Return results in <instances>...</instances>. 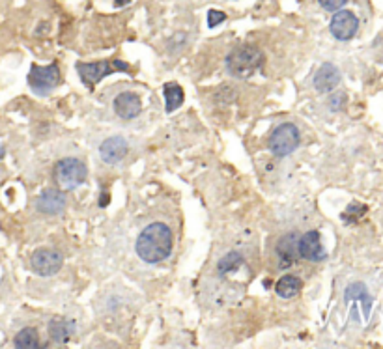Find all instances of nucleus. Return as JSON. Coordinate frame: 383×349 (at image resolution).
I'll return each instance as SVG.
<instances>
[{
	"instance_id": "obj_1",
	"label": "nucleus",
	"mask_w": 383,
	"mask_h": 349,
	"mask_svg": "<svg viewBox=\"0 0 383 349\" xmlns=\"http://www.w3.org/2000/svg\"><path fill=\"white\" fill-rule=\"evenodd\" d=\"M172 252V232L163 222H151L136 240V254L146 264H159Z\"/></svg>"
},
{
	"instance_id": "obj_2",
	"label": "nucleus",
	"mask_w": 383,
	"mask_h": 349,
	"mask_svg": "<svg viewBox=\"0 0 383 349\" xmlns=\"http://www.w3.org/2000/svg\"><path fill=\"white\" fill-rule=\"evenodd\" d=\"M264 60H266V56L257 47H237L227 56V70L236 79L245 80L262 68Z\"/></svg>"
},
{
	"instance_id": "obj_3",
	"label": "nucleus",
	"mask_w": 383,
	"mask_h": 349,
	"mask_svg": "<svg viewBox=\"0 0 383 349\" xmlns=\"http://www.w3.org/2000/svg\"><path fill=\"white\" fill-rule=\"evenodd\" d=\"M88 170L81 159L66 157L55 165V183L60 190H75L86 181Z\"/></svg>"
},
{
	"instance_id": "obj_4",
	"label": "nucleus",
	"mask_w": 383,
	"mask_h": 349,
	"mask_svg": "<svg viewBox=\"0 0 383 349\" xmlns=\"http://www.w3.org/2000/svg\"><path fill=\"white\" fill-rule=\"evenodd\" d=\"M117 71H129V64L124 60H101V62H92V64H77V73L81 77L82 85L86 88L94 90L99 80L109 77L111 73Z\"/></svg>"
},
{
	"instance_id": "obj_5",
	"label": "nucleus",
	"mask_w": 383,
	"mask_h": 349,
	"mask_svg": "<svg viewBox=\"0 0 383 349\" xmlns=\"http://www.w3.org/2000/svg\"><path fill=\"white\" fill-rule=\"evenodd\" d=\"M60 85V68L58 64H50V65H38L32 64L31 73H28V86L36 94L40 95H47L49 92H53L56 86Z\"/></svg>"
},
{
	"instance_id": "obj_6",
	"label": "nucleus",
	"mask_w": 383,
	"mask_h": 349,
	"mask_svg": "<svg viewBox=\"0 0 383 349\" xmlns=\"http://www.w3.org/2000/svg\"><path fill=\"white\" fill-rule=\"evenodd\" d=\"M299 146V129L293 124H281L269 136V150L275 157H286Z\"/></svg>"
},
{
	"instance_id": "obj_7",
	"label": "nucleus",
	"mask_w": 383,
	"mask_h": 349,
	"mask_svg": "<svg viewBox=\"0 0 383 349\" xmlns=\"http://www.w3.org/2000/svg\"><path fill=\"white\" fill-rule=\"evenodd\" d=\"M31 265L34 273H38L40 276H53L62 269L64 258L55 249H38L32 254Z\"/></svg>"
},
{
	"instance_id": "obj_8",
	"label": "nucleus",
	"mask_w": 383,
	"mask_h": 349,
	"mask_svg": "<svg viewBox=\"0 0 383 349\" xmlns=\"http://www.w3.org/2000/svg\"><path fill=\"white\" fill-rule=\"evenodd\" d=\"M359 28V19L355 17V14L348 10H338L335 11L333 19H331V25H329V31L331 34L340 41L352 40L355 32Z\"/></svg>"
},
{
	"instance_id": "obj_9",
	"label": "nucleus",
	"mask_w": 383,
	"mask_h": 349,
	"mask_svg": "<svg viewBox=\"0 0 383 349\" xmlns=\"http://www.w3.org/2000/svg\"><path fill=\"white\" fill-rule=\"evenodd\" d=\"M298 249H299V258L308 259V262H323L328 258V252L322 247V237L320 232L311 230L307 234H303L298 240Z\"/></svg>"
},
{
	"instance_id": "obj_10",
	"label": "nucleus",
	"mask_w": 383,
	"mask_h": 349,
	"mask_svg": "<svg viewBox=\"0 0 383 349\" xmlns=\"http://www.w3.org/2000/svg\"><path fill=\"white\" fill-rule=\"evenodd\" d=\"M114 107V112L120 116L122 120H131L142 112V101L141 97L133 92H124L114 100L112 103Z\"/></svg>"
},
{
	"instance_id": "obj_11",
	"label": "nucleus",
	"mask_w": 383,
	"mask_h": 349,
	"mask_svg": "<svg viewBox=\"0 0 383 349\" xmlns=\"http://www.w3.org/2000/svg\"><path fill=\"white\" fill-rule=\"evenodd\" d=\"M127 151H129L127 140L122 139V136H111V139H107L99 148L101 159L105 161L107 165H117V163H120L127 155Z\"/></svg>"
},
{
	"instance_id": "obj_12",
	"label": "nucleus",
	"mask_w": 383,
	"mask_h": 349,
	"mask_svg": "<svg viewBox=\"0 0 383 349\" xmlns=\"http://www.w3.org/2000/svg\"><path fill=\"white\" fill-rule=\"evenodd\" d=\"M38 211L43 215H58L66 210V196L62 190L45 189L38 198Z\"/></svg>"
},
{
	"instance_id": "obj_13",
	"label": "nucleus",
	"mask_w": 383,
	"mask_h": 349,
	"mask_svg": "<svg viewBox=\"0 0 383 349\" xmlns=\"http://www.w3.org/2000/svg\"><path fill=\"white\" fill-rule=\"evenodd\" d=\"M338 82H340V71L333 64H323L314 75V88L322 94H328L337 88Z\"/></svg>"
},
{
	"instance_id": "obj_14",
	"label": "nucleus",
	"mask_w": 383,
	"mask_h": 349,
	"mask_svg": "<svg viewBox=\"0 0 383 349\" xmlns=\"http://www.w3.org/2000/svg\"><path fill=\"white\" fill-rule=\"evenodd\" d=\"M298 235L286 234L281 237L277 243V256L281 259V267H290L299 259V249H298Z\"/></svg>"
},
{
	"instance_id": "obj_15",
	"label": "nucleus",
	"mask_w": 383,
	"mask_h": 349,
	"mask_svg": "<svg viewBox=\"0 0 383 349\" xmlns=\"http://www.w3.org/2000/svg\"><path fill=\"white\" fill-rule=\"evenodd\" d=\"M75 333V321L64 318H55L49 323V336L56 344H68Z\"/></svg>"
},
{
	"instance_id": "obj_16",
	"label": "nucleus",
	"mask_w": 383,
	"mask_h": 349,
	"mask_svg": "<svg viewBox=\"0 0 383 349\" xmlns=\"http://www.w3.org/2000/svg\"><path fill=\"white\" fill-rule=\"evenodd\" d=\"M344 301H346V303H352V301H361V304H363L365 318H368V316H370V308H372V297H370L367 286H365L363 282H353V284H350L348 288H346V291H344Z\"/></svg>"
},
{
	"instance_id": "obj_17",
	"label": "nucleus",
	"mask_w": 383,
	"mask_h": 349,
	"mask_svg": "<svg viewBox=\"0 0 383 349\" xmlns=\"http://www.w3.org/2000/svg\"><path fill=\"white\" fill-rule=\"evenodd\" d=\"M301 279L293 276V274H286V276H283V279L275 284V291H277L279 297H283V299H292V297H296V295L301 291Z\"/></svg>"
},
{
	"instance_id": "obj_18",
	"label": "nucleus",
	"mask_w": 383,
	"mask_h": 349,
	"mask_svg": "<svg viewBox=\"0 0 383 349\" xmlns=\"http://www.w3.org/2000/svg\"><path fill=\"white\" fill-rule=\"evenodd\" d=\"M163 95L167 101V112H174L176 109H180L183 105V100H185L183 88L176 82H167L163 86Z\"/></svg>"
},
{
	"instance_id": "obj_19",
	"label": "nucleus",
	"mask_w": 383,
	"mask_h": 349,
	"mask_svg": "<svg viewBox=\"0 0 383 349\" xmlns=\"http://www.w3.org/2000/svg\"><path fill=\"white\" fill-rule=\"evenodd\" d=\"M14 345L21 349H36L40 348V336H38V331L32 329V327H26V329L19 331L14 338Z\"/></svg>"
},
{
	"instance_id": "obj_20",
	"label": "nucleus",
	"mask_w": 383,
	"mask_h": 349,
	"mask_svg": "<svg viewBox=\"0 0 383 349\" xmlns=\"http://www.w3.org/2000/svg\"><path fill=\"white\" fill-rule=\"evenodd\" d=\"M242 264H243V256L239 254V252H236V250H232V252H228L225 258H221V262H219V265H217V269H219V273L221 274H228V273H232V271H236Z\"/></svg>"
},
{
	"instance_id": "obj_21",
	"label": "nucleus",
	"mask_w": 383,
	"mask_h": 349,
	"mask_svg": "<svg viewBox=\"0 0 383 349\" xmlns=\"http://www.w3.org/2000/svg\"><path fill=\"white\" fill-rule=\"evenodd\" d=\"M367 210H368L367 205L353 202V204H350L348 208H346V211L342 213V220L344 222H355V220H359L365 213H367Z\"/></svg>"
},
{
	"instance_id": "obj_22",
	"label": "nucleus",
	"mask_w": 383,
	"mask_h": 349,
	"mask_svg": "<svg viewBox=\"0 0 383 349\" xmlns=\"http://www.w3.org/2000/svg\"><path fill=\"white\" fill-rule=\"evenodd\" d=\"M225 19H227V16H225L222 11H219V10L207 11V26H210V28H215V26H219L221 23H225Z\"/></svg>"
},
{
	"instance_id": "obj_23",
	"label": "nucleus",
	"mask_w": 383,
	"mask_h": 349,
	"mask_svg": "<svg viewBox=\"0 0 383 349\" xmlns=\"http://www.w3.org/2000/svg\"><path fill=\"white\" fill-rule=\"evenodd\" d=\"M320 6H322L325 11H338L342 10L344 4L348 2V0H318Z\"/></svg>"
},
{
	"instance_id": "obj_24",
	"label": "nucleus",
	"mask_w": 383,
	"mask_h": 349,
	"mask_svg": "<svg viewBox=\"0 0 383 349\" xmlns=\"http://www.w3.org/2000/svg\"><path fill=\"white\" fill-rule=\"evenodd\" d=\"M342 101H344V95L335 94L333 97H331V101H329V103H331V109H333V110L340 109V107H338V103H342Z\"/></svg>"
},
{
	"instance_id": "obj_25",
	"label": "nucleus",
	"mask_w": 383,
	"mask_h": 349,
	"mask_svg": "<svg viewBox=\"0 0 383 349\" xmlns=\"http://www.w3.org/2000/svg\"><path fill=\"white\" fill-rule=\"evenodd\" d=\"M129 2H131V0H114V4L117 6H126L129 4Z\"/></svg>"
},
{
	"instance_id": "obj_26",
	"label": "nucleus",
	"mask_w": 383,
	"mask_h": 349,
	"mask_svg": "<svg viewBox=\"0 0 383 349\" xmlns=\"http://www.w3.org/2000/svg\"><path fill=\"white\" fill-rule=\"evenodd\" d=\"M4 154H6V151H4V146L0 144V159H2V157H4Z\"/></svg>"
}]
</instances>
